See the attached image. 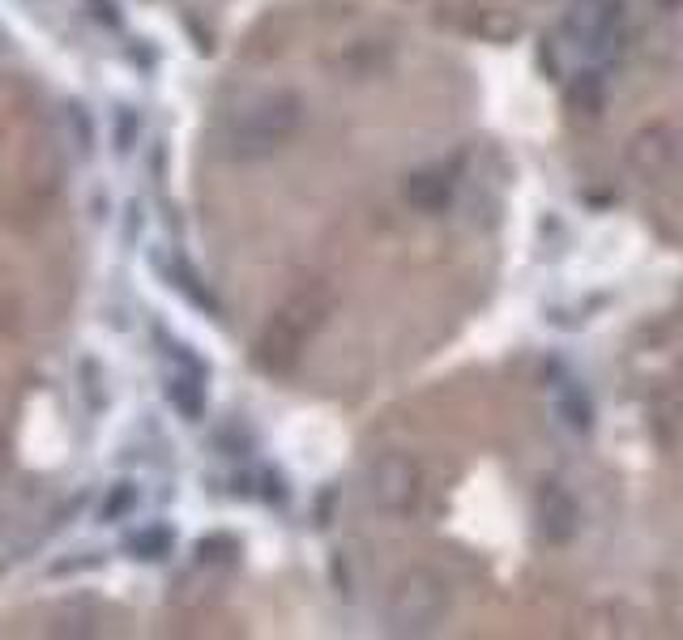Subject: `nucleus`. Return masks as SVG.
Masks as SVG:
<instances>
[{
  "label": "nucleus",
  "instance_id": "nucleus-1",
  "mask_svg": "<svg viewBox=\"0 0 683 640\" xmlns=\"http://www.w3.org/2000/svg\"><path fill=\"white\" fill-rule=\"evenodd\" d=\"M304 124V103L295 90H261L222 120V150L240 163H261L278 154Z\"/></svg>",
  "mask_w": 683,
  "mask_h": 640
},
{
  "label": "nucleus",
  "instance_id": "nucleus-2",
  "mask_svg": "<svg viewBox=\"0 0 683 640\" xmlns=\"http://www.w3.org/2000/svg\"><path fill=\"white\" fill-rule=\"evenodd\" d=\"M560 52L577 64V73H594L611 64L624 43V5L619 0H577L560 26Z\"/></svg>",
  "mask_w": 683,
  "mask_h": 640
},
{
  "label": "nucleus",
  "instance_id": "nucleus-3",
  "mask_svg": "<svg viewBox=\"0 0 683 640\" xmlns=\"http://www.w3.org/2000/svg\"><path fill=\"white\" fill-rule=\"evenodd\" d=\"M444 615H449V585L432 568H410L397 576L385 606L393 636H427L440 628Z\"/></svg>",
  "mask_w": 683,
  "mask_h": 640
},
{
  "label": "nucleus",
  "instance_id": "nucleus-4",
  "mask_svg": "<svg viewBox=\"0 0 683 640\" xmlns=\"http://www.w3.org/2000/svg\"><path fill=\"white\" fill-rule=\"evenodd\" d=\"M368 487H372V500H376L380 512H389V517H406V512L419 504L423 474L406 453H385V457L372 461Z\"/></svg>",
  "mask_w": 683,
  "mask_h": 640
},
{
  "label": "nucleus",
  "instance_id": "nucleus-5",
  "mask_svg": "<svg viewBox=\"0 0 683 640\" xmlns=\"http://www.w3.org/2000/svg\"><path fill=\"white\" fill-rule=\"evenodd\" d=\"M316 325H321V308H316V299L312 295H299L287 312L274 316V325H269L265 342H261V359L269 367L291 363L299 355V346H304V338H308Z\"/></svg>",
  "mask_w": 683,
  "mask_h": 640
},
{
  "label": "nucleus",
  "instance_id": "nucleus-6",
  "mask_svg": "<svg viewBox=\"0 0 683 640\" xmlns=\"http://www.w3.org/2000/svg\"><path fill=\"white\" fill-rule=\"evenodd\" d=\"M176 372H167V384H163V393H167V402L176 406L188 423H197L201 414H205V372H201V363L188 355L184 346H176Z\"/></svg>",
  "mask_w": 683,
  "mask_h": 640
},
{
  "label": "nucleus",
  "instance_id": "nucleus-7",
  "mask_svg": "<svg viewBox=\"0 0 683 640\" xmlns=\"http://www.w3.org/2000/svg\"><path fill=\"white\" fill-rule=\"evenodd\" d=\"M538 521H543V534L551 542L573 538V530H577V504L568 500V491L560 483H551L543 495H538Z\"/></svg>",
  "mask_w": 683,
  "mask_h": 640
},
{
  "label": "nucleus",
  "instance_id": "nucleus-8",
  "mask_svg": "<svg viewBox=\"0 0 683 640\" xmlns=\"http://www.w3.org/2000/svg\"><path fill=\"white\" fill-rule=\"evenodd\" d=\"M129 551L137 559H163V555H171V534L163 525H146V530L129 534Z\"/></svg>",
  "mask_w": 683,
  "mask_h": 640
},
{
  "label": "nucleus",
  "instance_id": "nucleus-9",
  "mask_svg": "<svg viewBox=\"0 0 683 640\" xmlns=\"http://www.w3.org/2000/svg\"><path fill=\"white\" fill-rule=\"evenodd\" d=\"M129 508H137V487H133V483H116L107 500L99 504V517H103V521H120Z\"/></svg>",
  "mask_w": 683,
  "mask_h": 640
},
{
  "label": "nucleus",
  "instance_id": "nucleus-10",
  "mask_svg": "<svg viewBox=\"0 0 683 640\" xmlns=\"http://www.w3.org/2000/svg\"><path fill=\"white\" fill-rule=\"evenodd\" d=\"M90 9H94V18H99V22H103V18H107L111 26H116V22H120V18H116V13H111V9H116V5H111V0H90Z\"/></svg>",
  "mask_w": 683,
  "mask_h": 640
}]
</instances>
